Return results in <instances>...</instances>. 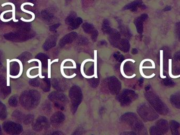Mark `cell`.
Wrapping results in <instances>:
<instances>
[{"label":"cell","mask_w":180,"mask_h":135,"mask_svg":"<svg viewBox=\"0 0 180 135\" xmlns=\"http://www.w3.org/2000/svg\"><path fill=\"white\" fill-rule=\"evenodd\" d=\"M143 21H144V20L142 19V17H140L139 18H137L135 21V23L137 29V31L139 32H141L143 30V24H142Z\"/></svg>","instance_id":"5b68a950"},{"label":"cell","mask_w":180,"mask_h":135,"mask_svg":"<svg viewBox=\"0 0 180 135\" xmlns=\"http://www.w3.org/2000/svg\"><path fill=\"white\" fill-rule=\"evenodd\" d=\"M36 68H39V66H38V67H32V68H30L27 70V77H28V78H31V79H33V78H36V77L39 76V74L37 75H35V76H31V75H30V71L32 70V69Z\"/></svg>","instance_id":"4fadbf2b"},{"label":"cell","mask_w":180,"mask_h":135,"mask_svg":"<svg viewBox=\"0 0 180 135\" xmlns=\"http://www.w3.org/2000/svg\"><path fill=\"white\" fill-rule=\"evenodd\" d=\"M11 12H12V10L5 11L3 12L1 14V15H0V19H1V20L3 21V22H9V21H11V20H12V18H11L10 19H7V20L3 18V15H4V14H5L6 13Z\"/></svg>","instance_id":"7c38bea8"},{"label":"cell","mask_w":180,"mask_h":135,"mask_svg":"<svg viewBox=\"0 0 180 135\" xmlns=\"http://www.w3.org/2000/svg\"><path fill=\"white\" fill-rule=\"evenodd\" d=\"M10 59H6V65H7V86H10Z\"/></svg>","instance_id":"30bf717a"},{"label":"cell","mask_w":180,"mask_h":135,"mask_svg":"<svg viewBox=\"0 0 180 135\" xmlns=\"http://www.w3.org/2000/svg\"><path fill=\"white\" fill-rule=\"evenodd\" d=\"M52 64L51 60L48 59V78H51V67Z\"/></svg>","instance_id":"2e32d148"},{"label":"cell","mask_w":180,"mask_h":135,"mask_svg":"<svg viewBox=\"0 0 180 135\" xmlns=\"http://www.w3.org/2000/svg\"><path fill=\"white\" fill-rule=\"evenodd\" d=\"M143 4L142 0H134L128 4H126L123 8L124 10H131L132 11L135 12L137 10V8L141 6L142 4Z\"/></svg>","instance_id":"6da1fadb"},{"label":"cell","mask_w":180,"mask_h":135,"mask_svg":"<svg viewBox=\"0 0 180 135\" xmlns=\"http://www.w3.org/2000/svg\"><path fill=\"white\" fill-rule=\"evenodd\" d=\"M33 61H37L39 63V77L41 78V79H43L44 78V76H43L42 75V63L41 61L39 60V59H31L30 60L28 61V63H31Z\"/></svg>","instance_id":"ba28073f"},{"label":"cell","mask_w":180,"mask_h":135,"mask_svg":"<svg viewBox=\"0 0 180 135\" xmlns=\"http://www.w3.org/2000/svg\"><path fill=\"white\" fill-rule=\"evenodd\" d=\"M92 28V27L91 25L89 24H85L84 25V29L85 30H86L87 31L91 30Z\"/></svg>","instance_id":"e0dca14e"},{"label":"cell","mask_w":180,"mask_h":135,"mask_svg":"<svg viewBox=\"0 0 180 135\" xmlns=\"http://www.w3.org/2000/svg\"><path fill=\"white\" fill-rule=\"evenodd\" d=\"M169 76L172 77V78H176L180 77V75L178 76H174L172 74V60L171 59L169 60Z\"/></svg>","instance_id":"9a60e30c"},{"label":"cell","mask_w":180,"mask_h":135,"mask_svg":"<svg viewBox=\"0 0 180 135\" xmlns=\"http://www.w3.org/2000/svg\"><path fill=\"white\" fill-rule=\"evenodd\" d=\"M94 78H97V51L95 50L94 51Z\"/></svg>","instance_id":"9c48e42d"},{"label":"cell","mask_w":180,"mask_h":135,"mask_svg":"<svg viewBox=\"0 0 180 135\" xmlns=\"http://www.w3.org/2000/svg\"><path fill=\"white\" fill-rule=\"evenodd\" d=\"M163 51L161 50V51H160V61H159V65H160V73H159V76L161 78H166V76H164L163 75Z\"/></svg>","instance_id":"8992f818"},{"label":"cell","mask_w":180,"mask_h":135,"mask_svg":"<svg viewBox=\"0 0 180 135\" xmlns=\"http://www.w3.org/2000/svg\"><path fill=\"white\" fill-rule=\"evenodd\" d=\"M171 6H166L165 8H164V11H170L171 10Z\"/></svg>","instance_id":"ac0fdd59"},{"label":"cell","mask_w":180,"mask_h":135,"mask_svg":"<svg viewBox=\"0 0 180 135\" xmlns=\"http://www.w3.org/2000/svg\"><path fill=\"white\" fill-rule=\"evenodd\" d=\"M76 17V14L74 12L71 13L68 19L66 20V22L68 23H72L73 21H74L75 18Z\"/></svg>","instance_id":"8fae6325"},{"label":"cell","mask_w":180,"mask_h":135,"mask_svg":"<svg viewBox=\"0 0 180 135\" xmlns=\"http://www.w3.org/2000/svg\"><path fill=\"white\" fill-rule=\"evenodd\" d=\"M30 5L32 6H34V4L33 3H30V2H25V3H24L23 4H22L21 5V10L23 12H24L25 13H29V14H30L32 16V19H30V20H26V19H24L23 18H21V20L22 21H24V22H32V21H33L34 19H35V14H34V13L33 12H32L31 11H29L27 10H25L24 8H23V7L24 5Z\"/></svg>","instance_id":"7a4b0ae2"},{"label":"cell","mask_w":180,"mask_h":135,"mask_svg":"<svg viewBox=\"0 0 180 135\" xmlns=\"http://www.w3.org/2000/svg\"><path fill=\"white\" fill-rule=\"evenodd\" d=\"M7 5H10L12 7V18L13 21L15 22H18L19 20L15 19V6L14 4L12 3H11V2H7V3H5L2 4L1 6L3 7V6Z\"/></svg>","instance_id":"52a82bcc"},{"label":"cell","mask_w":180,"mask_h":135,"mask_svg":"<svg viewBox=\"0 0 180 135\" xmlns=\"http://www.w3.org/2000/svg\"><path fill=\"white\" fill-rule=\"evenodd\" d=\"M10 63L11 62H13V61H17V63H18L19 65H20V72H19V75H17L16 76H13L10 75V77L11 78H13V79L18 78H19V77L21 76L22 74V72H23V68L22 63H21V61L19 60V59H12V60H10Z\"/></svg>","instance_id":"3957f363"},{"label":"cell","mask_w":180,"mask_h":135,"mask_svg":"<svg viewBox=\"0 0 180 135\" xmlns=\"http://www.w3.org/2000/svg\"><path fill=\"white\" fill-rule=\"evenodd\" d=\"M61 72L62 73V76H63L64 78H67V79H72V78H74V77L77 76V74H76V73H74L73 75H71V76H68V75H65L64 72V69L61 68Z\"/></svg>","instance_id":"5bb4252c"},{"label":"cell","mask_w":180,"mask_h":135,"mask_svg":"<svg viewBox=\"0 0 180 135\" xmlns=\"http://www.w3.org/2000/svg\"><path fill=\"white\" fill-rule=\"evenodd\" d=\"M71 1H72V0H65V1H66V2H71Z\"/></svg>","instance_id":"d6986e66"},{"label":"cell","mask_w":180,"mask_h":135,"mask_svg":"<svg viewBox=\"0 0 180 135\" xmlns=\"http://www.w3.org/2000/svg\"><path fill=\"white\" fill-rule=\"evenodd\" d=\"M89 61H92V62H94V59H86L85 60L83 61L82 63V66H81V73H82V75L83 76V77L85 78H87V79H90V78H93V77H94V75H93L92 76H87V75H85V73L84 72V71H83V67H84V66L85 65V63H87V62H89Z\"/></svg>","instance_id":"277c9868"}]
</instances>
